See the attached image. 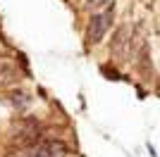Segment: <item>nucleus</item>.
Here are the masks:
<instances>
[{
  "instance_id": "5",
  "label": "nucleus",
  "mask_w": 160,
  "mask_h": 157,
  "mask_svg": "<svg viewBox=\"0 0 160 157\" xmlns=\"http://www.w3.org/2000/svg\"><path fill=\"white\" fill-rule=\"evenodd\" d=\"M110 5H115V0H84L81 2V7L86 10V12H103V10H108Z\"/></svg>"
},
{
  "instance_id": "3",
  "label": "nucleus",
  "mask_w": 160,
  "mask_h": 157,
  "mask_svg": "<svg viewBox=\"0 0 160 157\" xmlns=\"http://www.w3.org/2000/svg\"><path fill=\"white\" fill-rule=\"evenodd\" d=\"M129 40H132V36H129V26L127 24L117 26V29H115V36L110 38V52H112L115 59H127Z\"/></svg>"
},
{
  "instance_id": "1",
  "label": "nucleus",
  "mask_w": 160,
  "mask_h": 157,
  "mask_svg": "<svg viewBox=\"0 0 160 157\" xmlns=\"http://www.w3.org/2000/svg\"><path fill=\"white\" fill-rule=\"evenodd\" d=\"M112 24H115V5H110L108 10H103V12L88 14L86 26H84L86 43H88V45H98V43H103V38H105L108 31L112 29Z\"/></svg>"
},
{
  "instance_id": "4",
  "label": "nucleus",
  "mask_w": 160,
  "mask_h": 157,
  "mask_svg": "<svg viewBox=\"0 0 160 157\" xmlns=\"http://www.w3.org/2000/svg\"><path fill=\"white\" fill-rule=\"evenodd\" d=\"M5 100H7V105H10L12 110L24 112V110H29V107L33 105V93H31V91H27V88H19V86H14V88H7Z\"/></svg>"
},
{
  "instance_id": "2",
  "label": "nucleus",
  "mask_w": 160,
  "mask_h": 157,
  "mask_svg": "<svg viewBox=\"0 0 160 157\" xmlns=\"http://www.w3.org/2000/svg\"><path fill=\"white\" fill-rule=\"evenodd\" d=\"M69 155H72V150H69V145L65 140H60V138H43L41 143L19 150L14 157H69Z\"/></svg>"
}]
</instances>
